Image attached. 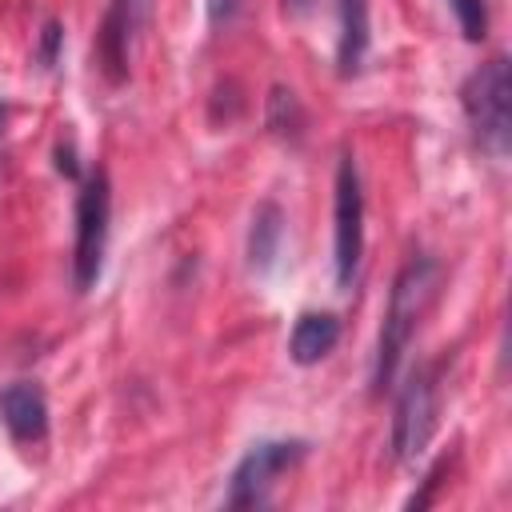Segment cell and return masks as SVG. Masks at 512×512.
Here are the masks:
<instances>
[{
  "label": "cell",
  "instance_id": "cell-1",
  "mask_svg": "<svg viewBox=\"0 0 512 512\" xmlns=\"http://www.w3.org/2000/svg\"><path fill=\"white\" fill-rule=\"evenodd\" d=\"M436 284H440V264L428 256V252H416L392 280V292H388V308H384V320H380V336H376V360H372V388L384 392L392 388L396 372H400V360L416 336V324L420 316L428 312L432 296H436Z\"/></svg>",
  "mask_w": 512,
  "mask_h": 512
},
{
  "label": "cell",
  "instance_id": "cell-2",
  "mask_svg": "<svg viewBox=\"0 0 512 512\" xmlns=\"http://www.w3.org/2000/svg\"><path fill=\"white\" fill-rule=\"evenodd\" d=\"M460 104L472 128V140L492 156L504 160L512 144V68L508 56H492L468 72L460 84Z\"/></svg>",
  "mask_w": 512,
  "mask_h": 512
},
{
  "label": "cell",
  "instance_id": "cell-3",
  "mask_svg": "<svg viewBox=\"0 0 512 512\" xmlns=\"http://www.w3.org/2000/svg\"><path fill=\"white\" fill-rule=\"evenodd\" d=\"M108 232H112V184H108V172L96 164L88 176H80V192H76V236H72L76 292H92L100 284Z\"/></svg>",
  "mask_w": 512,
  "mask_h": 512
},
{
  "label": "cell",
  "instance_id": "cell-4",
  "mask_svg": "<svg viewBox=\"0 0 512 512\" xmlns=\"http://www.w3.org/2000/svg\"><path fill=\"white\" fill-rule=\"evenodd\" d=\"M440 360H424L416 364L400 392H396V408H392V456L400 464H416L436 432V416H440Z\"/></svg>",
  "mask_w": 512,
  "mask_h": 512
},
{
  "label": "cell",
  "instance_id": "cell-5",
  "mask_svg": "<svg viewBox=\"0 0 512 512\" xmlns=\"http://www.w3.org/2000/svg\"><path fill=\"white\" fill-rule=\"evenodd\" d=\"M364 260V184L352 152H340L332 184V268L336 288L348 292Z\"/></svg>",
  "mask_w": 512,
  "mask_h": 512
},
{
  "label": "cell",
  "instance_id": "cell-6",
  "mask_svg": "<svg viewBox=\"0 0 512 512\" xmlns=\"http://www.w3.org/2000/svg\"><path fill=\"white\" fill-rule=\"evenodd\" d=\"M308 456V440H256L228 476L224 508H264L272 500V484L280 472L296 468Z\"/></svg>",
  "mask_w": 512,
  "mask_h": 512
},
{
  "label": "cell",
  "instance_id": "cell-7",
  "mask_svg": "<svg viewBox=\"0 0 512 512\" xmlns=\"http://www.w3.org/2000/svg\"><path fill=\"white\" fill-rule=\"evenodd\" d=\"M0 424L16 444H40L48 436V396L36 380H12L0 388Z\"/></svg>",
  "mask_w": 512,
  "mask_h": 512
},
{
  "label": "cell",
  "instance_id": "cell-8",
  "mask_svg": "<svg viewBox=\"0 0 512 512\" xmlns=\"http://www.w3.org/2000/svg\"><path fill=\"white\" fill-rule=\"evenodd\" d=\"M336 20H340V36H336V72H340V76H356V72L364 68L368 44H372L368 0H336Z\"/></svg>",
  "mask_w": 512,
  "mask_h": 512
},
{
  "label": "cell",
  "instance_id": "cell-9",
  "mask_svg": "<svg viewBox=\"0 0 512 512\" xmlns=\"http://www.w3.org/2000/svg\"><path fill=\"white\" fill-rule=\"evenodd\" d=\"M340 340V316L336 312H300L296 324H292V336H288V356L292 364L308 368V364H320Z\"/></svg>",
  "mask_w": 512,
  "mask_h": 512
},
{
  "label": "cell",
  "instance_id": "cell-10",
  "mask_svg": "<svg viewBox=\"0 0 512 512\" xmlns=\"http://www.w3.org/2000/svg\"><path fill=\"white\" fill-rule=\"evenodd\" d=\"M280 240H284V212L276 200H260L248 224V268L260 276L272 272L280 256Z\"/></svg>",
  "mask_w": 512,
  "mask_h": 512
},
{
  "label": "cell",
  "instance_id": "cell-11",
  "mask_svg": "<svg viewBox=\"0 0 512 512\" xmlns=\"http://www.w3.org/2000/svg\"><path fill=\"white\" fill-rule=\"evenodd\" d=\"M264 124L276 140L284 144H300L304 140V128H308V116H304V104L292 88L284 84H272L268 88V100H264Z\"/></svg>",
  "mask_w": 512,
  "mask_h": 512
},
{
  "label": "cell",
  "instance_id": "cell-12",
  "mask_svg": "<svg viewBox=\"0 0 512 512\" xmlns=\"http://www.w3.org/2000/svg\"><path fill=\"white\" fill-rule=\"evenodd\" d=\"M448 8L456 12V24L464 32V40H484L488 36V0H448Z\"/></svg>",
  "mask_w": 512,
  "mask_h": 512
},
{
  "label": "cell",
  "instance_id": "cell-13",
  "mask_svg": "<svg viewBox=\"0 0 512 512\" xmlns=\"http://www.w3.org/2000/svg\"><path fill=\"white\" fill-rule=\"evenodd\" d=\"M60 48H64V24L60 20H44L40 44H36V64L40 68H56L60 64Z\"/></svg>",
  "mask_w": 512,
  "mask_h": 512
},
{
  "label": "cell",
  "instance_id": "cell-14",
  "mask_svg": "<svg viewBox=\"0 0 512 512\" xmlns=\"http://www.w3.org/2000/svg\"><path fill=\"white\" fill-rule=\"evenodd\" d=\"M148 4H152V0H112V8H108V12H112V16H120V20L136 32V28H140V20L148 16Z\"/></svg>",
  "mask_w": 512,
  "mask_h": 512
},
{
  "label": "cell",
  "instance_id": "cell-15",
  "mask_svg": "<svg viewBox=\"0 0 512 512\" xmlns=\"http://www.w3.org/2000/svg\"><path fill=\"white\" fill-rule=\"evenodd\" d=\"M56 172H64L68 180H80V164H76V144L72 140L56 144Z\"/></svg>",
  "mask_w": 512,
  "mask_h": 512
},
{
  "label": "cell",
  "instance_id": "cell-16",
  "mask_svg": "<svg viewBox=\"0 0 512 512\" xmlns=\"http://www.w3.org/2000/svg\"><path fill=\"white\" fill-rule=\"evenodd\" d=\"M204 8H208V24H232V16L240 12V0H204Z\"/></svg>",
  "mask_w": 512,
  "mask_h": 512
},
{
  "label": "cell",
  "instance_id": "cell-17",
  "mask_svg": "<svg viewBox=\"0 0 512 512\" xmlns=\"http://www.w3.org/2000/svg\"><path fill=\"white\" fill-rule=\"evenodd\" d=\"M308 8H312V0H284V12H292V16H300Z\"/></svg>",
  "mask_w": 512,
  "mask_h": 512
},
{
  "label": "cell",
  "instance_id": "cell-18",
  "mask_svg": "<svg viewBox=\"0 0 512 512\" xmlns=\"http://www.w3.org/2000/svg\"><path fill=\"white\" fill-rule=\"evenodd\" d=\"M4 116H8V108H4V104H0V132H4Z\"/></svg>",
  "mask_w": 512,
  "mask_h": 512
}]
</instances>
